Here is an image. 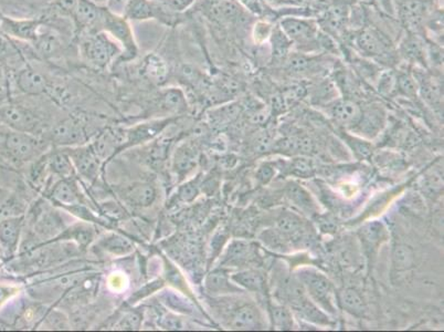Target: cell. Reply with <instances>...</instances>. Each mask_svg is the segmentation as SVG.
<instances>
[{
  "mask_svg": "<svg viewBox=\"0 0 444 332\" xmlns=\"http://www.w3.org/2000/svg\"><path fill=\"white\" fill-rule=\"evenodd\" d=\"M337 300H339V306L344 310H346L347 312L354 314V316L363 317L367 312L364 299L354 289H341L337 293Z\"/></svg>",
  "mask_w": 444,
  "mask_h": 332,
  "instance_id": "cell-26",
  "label": "cell"
},
{
  "mask_svg": "<svg viewBox=\"0 0 444 332\" xmlns=\"http://www.w3.org/2000/svg\"><path fill=\"white\" fill-rule=\"evenodd\" d=\"M121 143V139L119 138L117 133H114L113 131H106L105 133H102L91 146L93 148L96 155L103 161V160L113 155L119 150Z\"/></svg>",
  "mask_w": 444,
  "mask_h": 332,
  "instance_id": "cell-31",
  "label": "cell"
},
{
  "mask_svg": "<svg viewBox=\"0 0 444 332\" xmlns=\"http://www.w3.org/2000/svg\"><path fill=\"white\" fill-rule=\"evenodd\" d=\"M331 117L341 125H356L362 117V110L356 102L339 100L329 108Z\"/></svg>",
  "mask_w": 444,
  "mask_h": 332,
  "instance_id": "cell-16",
  "label": "cell"
},
{
  "mask_svg": "<svg viewBox=\"0 0 444 332\" xmlns=\"http://www.w3.org/2000/svg\"><path fill=\"white\" fill-rule=\"evenodd\" d=\"M414 264V253L407 245H398L393 249V266L396 272H405L410 269Z\"/></svg>",
  "mask_w": 444,
  "mask_h": 332,
  "instance_id": "cell-37",
  "label": "cell"
},
{
  "mask_svg": "<svg viewBox=\"0 0 444 332\" xmlns=\"http://www.w3.org/2000/svg\"><path fill=\"white\" fill-rule=\"evenodd\" d=\"M0 148H3L13 161L28 162L36 160L42 150L44 142L37 138L36 135L29 133L18 132L0 127Z\"/></svg>",
  "mask_w": 444,
  "mask_h": 332,
  "instance_id": "cell-1",
  "label": "cell"
},
{
  "mask_svg": "<svg viewBox=\"0 0 444 332\" xmlns=\"http://www.w3.org/2000/svg\"><path fill=\"white\" fill-rule=\"evenodd\" d=\"M393 86H395V79H393V75H389V73L382 75L379 83L380 91L384 92V94H388V92L391 91Z\"/></svg>",
  "mask_w": 444,
  "mask_h": 332,
  "instance_id": "cell-52",
  "label": "cell"
},
{
  "mask_svg": "<svg viewBox=\"0 0 444 332\" xmlns=\"http://www.w3.org/2000/svg\"><path fill=\"white\" fill-rule=\"evenodd\" d=\"M274 175H275V170H274L273 166L269 163H264L259 167L256 177L261 184H266L273 179Z\"/></svg>",
  "mask_w": 444,
  "mask_h": 332,
  "instance_id": "cell-47",
  "label": "cell"
},
{
  "mask_svg": "<svg viewBox=\"0 0 444 332\" xmlns=\"http://www.w3.org/2000/svg\"><path fill=\"white\" fill-rule=\"evenodd\" d=\"M98 245L102 250L114 256H125L134 250L132 241L117 234H112L110 236L100 239Z\"/></svg>",
  "mask_w": 444,
  "mask_h": 332,
  "instance_id": "cell-29",
  "label": "cell"
},
{
  "mask_svg": "<svg viewBox=\"0 0 444 332\" xmlns=\"http://www.w3.org/2000/svg\"><path fill=\"white\" fill-rule=\"evenodd\" d=\"M16 82L19 90L29 96L47 94L50 90L49 82L46 77L30 65H27L19 71Z\"/></svg>",
  "mask_w": 444,
  "mask_h": 332,
  "instance_id": "cell-11",
  "label": "cell"
},
{
  "mask_svg": "<svg viewBox=\"0 0 444 332\" xmlns=\"http://www.w3.org/2000/svg\"><path fill=\"white\" fill-rule=\"evenodd\" d=\"M34 231L39 238L56 239L65 231V223L57 212H47L37 221Z\"/></svg>",
  "mask_w": 444,
  "mask_h": 332,
  "instance_id": "cell-19",
  "label": "cell"
},
{
  "mask_svg": "<svg viewBox=\"0 0 444 332\" xmlns=\"http://www.w3.org/2000/svg\"><path fill=\"white\" fill-rule=\"evenodd\" d=\"M239 113H240V107L231 104L214 112L211 115V122H214V125L221 127V125L227 124L228 122H231Z\"/></svg>",
  "mask_w": 444,
  "mask_h": 332,
  "instance_id": "cell-41",
  "label": "cell"
},
{
  "mask_svg": "<svg viewBox=\"0 0 444 332\" xmlns=\"http://www.w3.org/2000/svg\"><path fill=\"white\" fill-rule=\"evenodd\" d=\"M357 46L364 55L380 57L385 55L388 46L384 37L372 29H365L357 36Z\"/></svg>",
  "mask_w": 444,
  "mask_h": 332,
  "instance_id": "cell-17",
  "label": "cell"
},
{
  "mask_svg": "<svg viewBox=\"0 0 444 332\" xmlns=\"http://www.w3.org/2000/svg\"><path fill=\"white\" fill-rule=\"evenodd\" d=\"M287 196L294 205L302 210L305 213H314L316 210L315 203L312 196L296 183H289L287 185Z\"/></svg>",
  "mask_w": 444,
  "mask_h": 332,
  "instance_id": "cell-32",
  "label": "cell"
},
{
  "mask_svg": "<svg viewBox=\"0 0 444 332\" xmlns=\"http://www.w3.org/2000/svg\"><path fill=\"white\" fill-rule=\"evenodd\" d=\"M105 9L100 8L91 0H79L73 16L81 27H93L102 25Z\"/></svg>",
  "mask_w": 444,
  "mask_h": 332,
  "instance_id": "cell-20",
  "label": "cell"
},
{
  "mask_svg": "<svg viewBox=\"0 0 444 332\" xmlns=\"http://www.w3.org/2000/svg\"><path fill=\"white\" fill-rule=\"evenodd\" d=\"M51 198L61 205H83V196L79 190L74 177L63 179L53 186L51 191Z\"/></svg>",
  "mask_w": 444,
  "mask_h": 332,
  "instance_id": "cell-14",
  "label": "cell"
},
{
  "mask_svg": "<svg viewBox=\"0 0 444 332\" xmlns=\"http://www.w3.org/2000/svg\"><path fill=\"white\" fill-rule=\"evenodd\" d=\"M382 120L380 117L379 111H370L367 115H362V117L359 120V122L357 123L359 132L364 133V134L370 135V136H374L377 134L378 131L380 130V125H381Z\"/></svg>",
  "mask_w": 444,
  "mask_h": 332,
  "instance_id": "cell-39",
  "label": "cell"
},
{
  "mask_svg": "<svg viewBox=\"0 0 444 332\" xmlns=\"http://www.w3.org/2000/svg\"><path fill=\"white\" fill-rule=\"evenodd\" d=\"M34 44L37 51L39 52L40 55L44 57H52L63 49V40L59 32L53 29L47 28L41 30L40 28L39 34L37 36Z\"/></svg>",
  "mask_w": 444,
  "mask_h": 332,
  "instance_id": "cell-22",
  "label": "cell"
},
{
  "mask_svg": "<svg viewBox=\"0 0 444 332\" xmlns=\"http://www.w3.org/2000/svg\"><path fill=\"white\" fill-rule=\"evenodd\" d=\"M0 125L11 130L36 135L41 122L36 113L20 104L7 103L0 106Z\"/></svg>",
  "mask_w": 444,
  "mask_h": 332,
  "instance_id": "cell-3",
  "label": "cell"
},
{
  "mask_svg": "<svg viewBox=\"0 0 444 332\" xmlns=\"http://www.w3.org/2000/svg\"><path fill=\"white\" fill-rule=\"evenodd\" d=\"M360 239L364 245L365 252L368 257L372 258L377 254L378 247L387 238V231L385 226L378 222L367 224L359 231Z\"/></svg>",
  "mask_w": 444,
  "mask_h": 332,
  "instance_id": "cell-15",
  "label": "cell"
},
{
  "mask_svg": "<svg viewBox=\"0 0 444 332\" xmlns=\"http://www.w3.org/2000/svg\"><path fill=\"white\" fill-rule=\"evenodd\" d=\"M9 198L8 192L4 190L3 187H0V205Z\"/></svg>",
  "mask_w": 444,
  "mask_h": 332,
  "instance_id": "cell-55",
  "label": "cell"
},
{
  "mask_svg": "<svg viewBox=\"0 0 444 332\" xmlns=\"http://www.w3.org/2000/svg\"><path fill=\"white\" fill-rule=\"evenodd\" d=\"M287 301L294 309V312H296L305 320L318 324H329L327 316L320 310L315 302L308 297V293L305 291L304 287L299 279L289 285V290H287Z\"/></svg>",
  "mask_w": 444,
  "mask_h": 332,
  "instance_id": "cell-4",
  "label": "cell"
},
{
  "mask_svg": "<svg viewBox=\"0 0 444 332\" xmlns=\"http://www.w3.org/2000/svg\"><path fill=\"white\" fill-rule=\"evenodd\" d=\"M302 225L301 217L289 212H285L278 218L277 231L283 234L285 236H289L291 241H301V238H304Z\"/></svg>",
  "mask_w": 444,
  "mask_h": 332,
  "instance_id": "cell-27",
  "label": "cell"
},
{
  "mask_svg": "<svg viewBox=\"0 0 444 332\" xmlns=\"http://www.w3.org/2000/svg\"><path fill=\"white\" fill-rule=\"evenodd\" d=\"M289 38L285 36V32L281 30L273 34V53H275L277 57H285L287 53V48L289 44Z\"/></svg>",
  "mask_w": 444,
  "mask_h": 332,
  "instance_id": "cell-44",
  "label": "cell"
},
{
  "mask_svg": "<svg viewBox=\"0 0 444 332\" xmlns=\"http://www.w3.org/2000/svg\"><path fill=\"white\" fill-rule=\"evenodd\" d=\"M204 288L210 295H226V293H241V289L230 283V276L225 270L216 269L207 276Z\"/></svg>",
  "mask_w": 444,
  "mask_h": 332,
  "instance_id": "cell-21",
  "label": "cell"
},
{
  "mask_svg": "<svg viewBox=\"0 0 444 332\" xmlns=\"http://www.w3.org/2000/svg\"><path fill=\"white\" fill-rule=\"evenodd\" d=\"M47 166L63 179L74 177L75 169L65 151H55L47 156Z\"/></svg>",
  "mask_w": 444,
  "mask_h": 332,
  "instance_id": "cell-30",
  "label": "cell"
},
{
  "mask_svg": "<svg viewBox=\"0 0 444 332\" xmlns=\"http://www.w3.org/2000/svg\"><path fill=\"white\" fill-rule=\"evenodd\" d=\"M144 72L154 81H164L167 77L168 68L165 61L157 55H150L144 60Z\"/></svg>",
  "mask_w": 444,
  "mask_h": 332,
  "instance_id": "cell-36",
  "label": "cell"
},
{
  "mask_svg": "<svg viewBox=\"0 0 444 332\" xmlns=\"http://www.w3.org/2000/svg\"><path fill=\"white\" fill-rule=\"evenodd\" d=\"M424 15V5L419 0H405L401 7V17L408 26H417Z\"/></svg>",
  "mask_w": 444,
  "mask_h": 332,
  "instance_id": "cell-38",
  "label": "cell"
},
{
  "mask_svg": "<svg viewBox=\"0 0 444 332\" xmlns=\"http://www.w3.org/2000/svg\"><path fill=\"white\" fill-rule=\"evenodd\" d=\"M297 279L318 306L328 314H335L333 285L326 276L316 270L303 269L297 275Z\"/></svg>",
  "mask_w": 444,
  "mask_h": 332,
  "instance_id": "cell-2",
  "label": "cell"
},
{
  "mask_svg": "<svg viewBox=\"0 0 444 332\" xmlns=\"http://www.w3.org/2000/svg\"><path fill=\"white\" fill-rule=\"evenodd\" d=\"M231 279L243 288L254 293H262L266 286L263 275L256 270H244L231 276Z\"/></svg>",
  "mask_w": 444,
  "mask_h": 332,
  "instance_id": "cell-33",
  "label": "cell"
},
{
  "mask_svg": "<svg viewBox=\"0 0 444 332\" xmlns=\"http://www.w3.org/2000/svg\"><path fill=\"white\" fill-rule=\"evenodd\" d=\"M56 239H72L78 243L79 246L86 248L93 241L94 231L89 226L77 225L67 231L65 229V231Z\"/></svg>",
  "mask_w": 444,
  "mask_h": 332,
  "instance_id": "cell-35",
  "label": "cell"
},
{
  "mask_svg": "<svg viewBox=\"0 0 444 332\" xmlns=\"http://www.w3.org/2000/svg\"><path fill=\"white\" fill-rule=\"evenodd\" d=\"M78 3L79 0H56L55 5L57 6L60 11H63V13L73 15Z\"/></svg>",
  "mask_w": 444,
  "mask_h": 332,
  "instance_id": "cell-51",
  "label": "cell"
},
{
  "mask_svg": "<svg viewBox=\"0 0 444 332\" xmlns=\"http://www.w3.org/2000/svg\"><path fill=\"white\" fill-rule=\"evenodd\" d=\"M22 216L4 217L0 221V246L9 254L16 252L22 229Z\"/></svg>",
  "mask_w": 444,
  "mask_h": 332,
  "instance_id": "cell-13",
  "label": "cell"
},
{
  "mask_svg": "<svg viewBox=\"0 0 444 332\" xmlns=\"http://www.w3.org/2000/svg\"><path fill=\"white\" fill-rule=\"evenodd\" d=\"M117 193L122 202L134 208H148L157 196L155 187L150 183L142 182L117 187Z\"/></svg>",
  "mask_w": 444,
  "mask_h": 332,
  "instance_id": "cell-8",
  "label": "cell"
},
{
  "mask_svg": "<svg viewBox=\"0 0 444 332\" xmlns=\"http://www.w3.org/2000/svg\"><path fill=\"white\" fill-rule=\"evenodd\" d=\"M141 322H142V316L140 314L129 312L119 320L117 327L123 330H136L140 328Z\"/></svg>",
  "mask_w": 444,
  "mask_h": 332,
  "instance_id": "cell-45",
  "label": "cell"
},
{
  "mask_svg": "<svg viewBox=\"0 0 444 332\" xmlns=\"http://www.w3.org/2000/svg\"><path fill=\"white\" fill-rule=\"evenodd\" d=\"M157 108L160 111L179 115L187 108L186 99L183 91L178 89H169L160 94Z\"/></svg>",
  "mask_w": 444,
  "mask_h": 332,
  "instance_id": "cell-28",
  "label": "cell"
},
{
  "mask_svg": "<svg viewBox=\"0 0 444 332\" xmlns=\"http://www.w3.org/2000/svg\"><path fill=\"white\" fill-rule=\"evenodd\" d=\"M231 327L238 330L261 329L263 327L261 314L252 305L241 306L233 314Z\"/></svg>",
  "mask_w": 444,
  "mask_h": 332,
  "instance_id": "cell-18",
  "label": "cell"
},
{
  "mask_svg": "<svg viewBox=\"0 0 444 332\" xmlns=\"http://www.w3.org/2000/svg\"><path fill=\"white\" fill-rule=\"evenodd\" d=\"M6 89H7V81H6L5 71L0 65V96L6 91Z\"/></svg>",
  "mask_w": 444,
  "mask_h": 332,
  "instance_id": "cell-54",
  "label": "cell"
},
{
  "mask_svg": "<svg viewBox=\"0 0 444 332\" xmlns=\"http://www.w3.org/2000/svg\"><path fill=\"white\" fill-rule=\"evenodd\" d=\"M1 28L7 34L16 37L19 39L28 40L34 42L41 28V23L39 20L32 19H13L9 17L1 18Z\"/></svg>",
  "mask_w": 444,
  "mask_h": 332,
  "instance_id": "cell-12",
  "label": "cell"
},
{
  "mask_svg": "<svg viewBox=\"0 0 444 332\" xmlns=\"http://www.w3.org/2000/svg\"><path fill=\"white\" fill-rule=\"evenodd\" d=\"M282 32L289 42L308 46L315 42L318 29L315 25L304 19L287 18L282 21Z\"/></svg>",
  "mask_w": 444,
  "mask_h": 332,
  "instance_id": "cell-9",
  "label": "cell"
},
{
  "mask_svg": "<svg viewBox=\"0 0 444 332\" xmlns=\"http://www.w3.org/2000/svg\"><path fill=\"white\" fill-rule=\"evenodd\" d=\"M125 15L132 20H145L155 16L156 8L148 0H129Z\"/></svg>",
  "mask_w": 444,
  "mask_h": 332,
  "instance_id": "cell-34",
  "label": "cell"
},
{
  "mask_svg": "<svg viewBox=\"0 0 444 332\" xmlns=\"http://www.w3.org/2000/svg\"><path fill=\"white\" fill-rule=\"evenodd\" d=\"M103 208L104 213L110 217L119 218L124 216L125 212H123V210L117 205V203H105Z\"/></svg>",
  "mask_w": 444,
  "mask_h": 332,
  "instance_id": "cell-50",
  "label": "cell"
},
{
  "mask_svg": "<svg viewBox=\"0 0 444 332\" xmlns=\"http://www.w3.org/2000/svg\"><path fill=\"white\" fill-rule=\"evenodd\" d=\"M81 50L86 61L98 68L109 65L117 55V46L103 34L86 37L81 44Z\"/></svg>",
  "mask_w": 444,
  "mask_h": 332,
  "instance_id": "cell-5",
  "label": "cell"
},
{
  "mask_svg": "<svg viewBox=\"0 0 444 332\" xmlns=\"http://www.w3.org/2000/svg\"><path fill=\"white\" fill-rule=\"evenodd\" d=\"M200 193V179H191L189 182L185 183L183 186L179 187V200L185 203H190L198 196Z\"/></svg>",
  "mask_w": 444,
  "mask_h": 332,
  "instance_id": "cell-43",
  "label": "cell"
},
{
  "mask_svg": "<svg viewBox=\"0 0 444 332\" xmlns=\"http://www.w3.org/2000/svg\"><path fill=\"white\" fill-rule=\"evenodd\" d=\"M398 87L405 96H414L417 92L416 82L411 78L410 75H403L398 79Z\"/></svg>",
  "mask_w": 444,
  "mask_h": 332,
  "instance_id": "cell-46",
  "label": "cell"
},
{
  "mask_svg": "<svg viewBox=\"0 0 444 332\" xmlns=\"http://www.w3.org/2000/svg\"><path fill=\"white\" fill-rule=\"evenodd\" d=\"M289 174L306 179V177H312L314 174V167L306 158H295L289 164Z\"/></svg>",
  "mask_w": 444,
  "mask_h": 332,
  "instance_id": "cell-42",
  "label": "cell"
},
{
  "mask_svg": "<svg viewBox=\"0 0 444 332\" xmlns=\"http://www.w3.org/2000/svg\"><path fill=\"white\" fill-rule=\"evenodd\" d=\"M102 26L112 36L115 37L119 42H122V44L124 46L126 55H129V57H134L136 55V47H135L134 40H133L132 32H131L125 19L114 16L113 13H109L105 9Z\"/></svg>",
  "mask_w": 444,
  "mask_h": 332,
  "instance_id": "cell-10",
  "label": "cell"
},
{
  "mask_svg": "<svg viewBox=\"0 0 444 332\" xmlns=\"http://www.w3.org/2000/svg\"><path fill=\"white\" fill-rule=\"evenodd\" d=\"M274 327L279 330H291L293 328L292 314L285 306H274L271 310Z\"/></svg>",
  "mask_w": 444,
  "mask_h": 332,
  "instance_id": "cell-40",
  "label": "cell"
},
{
  "mask_svg": "<svg viewBox=\"0 0 444 332\" xmlns=\"http://www.w3.org/2000/svg\"><path fill=\"white\" fill-rule=\"evenodd\" d=\"M171 120L165 121H157V122L146 123V124L138 125L127 133V146H134L138 143L146 142L152 140L154 136L162 132L166 125L169 124Z\"/></svg>",
  "mask_w": 444,
  "mask_h": 332,
  "instance_id": "cell-25",
  "label": "cell"
},
{
  "mask_svg": "<svg viewBox=\"0 0 444 332\" xmlns=\"http://www.w3.org/2000/svg\"><path fill=\"white\" fill-rule=\"evenodd\" d=\"M252 256H254V247L250 243L244 241H235L228 247L221 264L225 266H240L248 262V260H252Z\"/></svg>",
  "mask_w": 444,
  "mask_h": 332,
  "instance_id": "cell-24",
  "label": "cell"
},
{
  "mask_svg": "<svg viewBox=\"0 0 444 332\" xmlns=\"http://www.w3.org/2000/svg\"><path fill=\"white\" fill-rule=\"evenodd\" d=\"M166 5L173 11H183L186 9L194 0H164Z\"/></svg>",
  "mask_w": 444,
  "mask_h": 332,
  "instance_id": "cell-53",
  "label": "cell"
},
{
  "mask_svg": "<svg viewBox=\"0 0 444 332\" xmlns=\"http://www.w3.org/2000/svg\"><path fill=\"white\" fill-rule=\"evenodd\" d=\"M308 65V60L303 56H293V57L289 58V68L291 70H294L295 72L305 70Z\"/></svg>",
  "mask_w": 444,
  "mask_h": 332,
  "instance_id": "cell-48",
  "label": "cell"
},
{
  "mask_svg": "<svg viewBox=\"0 0 444 332\" xmlns=\"http://www.w3.org/2000/svg\"><path fill=\"white\" fill-rule=\"evenodd\" d=\"M197 151L190 144H183L176 150L173 169L179 179H183L196 166Z\"/></svg>",
  "mask_w": 444,
  "mask_h": 332,
  "instance_id": "cell-23",
  "label": "cell"
},
{
  "mask_svg": "<svg viewBox=\"0 0 444 332\" xmlns=\"http://www.w3.org/2000/svg\"><path fill=\"white\" fill-rule=\"evenodd\" d=\"M271 135L268 132H263L258 135V138L254 140V150L256 152H264L271 146Z\"/></svg>",
  "mask_w": 444,
  "mask_h": 332,
  "instance_id": "cell-49",
  "label": "cell"
},
{
  "mask_svg": "<svg viewBox=\"0 0 444 332\" xmlns=\"http://www.w3.org/2000/svg\"><path fill=\"white\" fill-rule=\"evenodd\" d=\"M49 140L56 146H80L86 141V131L74 117H67L52 127Z\"/></svg>",
  "mask_w": 444,
  "mask_h": 332,
  "instance_id": "cell-6",
  "label": "cell"
},
{
  "mask_svg": "<svg viewBox=\"0 0 444 332\" xmlns=\"http://www.w3.org/2000/svg\"><path fill=\"white\" fill-rule=\"evenodd\" d=\"M65 152L71 158L74 169L78 171L81 177L89 181L96 179L101 169L102 160L96 155L92 146L67 148Z\"/></svg>",
  "mask_w": 444,
  "mask_h": 332,
  "instance_id": "cell-7",
  "label": "cell"
}]
</instances>
